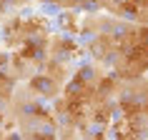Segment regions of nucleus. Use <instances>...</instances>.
Returning a JSON list of instances; mask_svg holds the SVG:
<instances>
[{
    "label": "nucleus",
    "instance_id": "obj_2",
    "mask_svg": "<svg viewBox=\"0 0 148 140\" xmlns=\"http://www.w3.org/2000/svg\"><path fill=\"white\" fill-rule=\"evenodd\" d=\"M13 95H15V78L5 73V68H0V100H13Z\"/></svg>",
    "mask_w": 148,
    "mask_h": 140
},
{
    "label": "nucleus",
    "instance_id": "obj_3",
    "mask_svg": "<svg viewBox=\"0 0 148 140\" xmlns=\"http://www.w3.org/2000/svg\"><path fill=\"white\" fill-rule=\"evenodd\" d=\"M38 3H50V0H38Z\"/></svg>",
    "mask_w": 148,
    "mask_h": 140
},
{
    "label": "nucleus",
    "instance_id": "obj_1",
    "mask_svg": "<svg viewBox=\"0 0 148 140\" xmlns=\"http://www.w3.org/2000/svg\"><path fill=\"white\" fill-rule=\"evenodd\" d=\"M28 88H30V93L40 95V98H45V100H50V98H55V95L63 90V85L58 83V80H53L48 73H38V75H30L28 78Z\"/></svg>",
    "mask_w": 148,
    "mask_h": 140
}]
</instances>
